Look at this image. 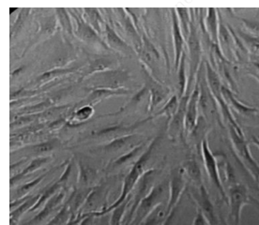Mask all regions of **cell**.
Returning a JSON list of instances; mask_svg holds the SVG:
<instances>
[{"label":"cell","mask_w":259,"mask_h":225,"mask_svg":"<svg viewBox=\"0 0 259 225\" xmlns=\"http://www.w3.org/2000/svg\"><path fill=\"white\" fill-rule=\"evenodd\" d=\"M202 152H203V157H204V161H205V166L207 168V174L209 175V178L211 179L215 187L220 192L222 197L227 201V193L225 192V189H224L222 181H221L217 161L215 160V157L208 148V145L206 140H204L202 144Z\"/></svg>","instance_id":"3"},{"label":"cell","mask_w":259,"mask_h":225,"mask_svg":"<svg viewBox=\"0 0 259 225\" xmlns=\"http://www.w3.org/2000/svg\"><path fill=\"white\" fill-rule=\"evenodd\" d=\"M254 60H256V61H259V57H257V58H256V59H254Z\"/></svg>","instance_id":"28"},{"label":"cell","mask_w":259,"mask_h":225,"mask_svg":"<svg viewBox=\"0 0 259 225\" xmlns=\"http://www.w3.org/2000/svg\"><path fill=\"white\" fill-rule=\"evenodd\" d=\"M109 65L110 64L105 59H97L93 64L91 65V71L88 73V75L94 73L95 71H104L105 69L109 67Z\"/></svg>","instance_id":"20"},{"label":"cell","mask_w":259,"mask_h":225,"mask_svg":"<svg viewBox=\"0 0 259 225\" xmlns=\"http://www.w3.org/2000/svg\"><path fill=\"white\" fill-rule=\"evenodd\" d=\"M179 84H180V97L182 99L185 94V89L187 88L186 85V72H185V54L183 53L181 63L179 66Z\"/></svg>","instance_id":"14"},{"label":"cell","mask_w":259,"mask_h":225,"mask_svg":"<svg viewBox=\"0 0 259 225\" xmlns=\"http://www.w3.org/2000/svg\"><path fill=\"white\" fill-rule=\"evenodd\" d=\"M172 20H173V37H174V48H175V68L176 71H178L182 55H183L184 36L182 34L180 20H179L178 13L176 12V9L172 10Z\"/></svg>","instance_id":"7"},{"label":"cell","mask_w":259,"mask_h":225,"mask_svg":"<svg viewBox=\"0 0 259 225\" xmlns=\"http://www.w3.org/2000/svg\"><path fill=\"white\" fill-rule=\"evenodd\" d=\"M252 143L254 146H256L259 148V136H253L252 137Z\"/></svg>","instance_id":"27"},{"label":"cell","mask_w":259,"mask_h":225,"mask_svg":"<svg viewBox=\"0 0 259 225\" xmlns=\"http://www.w3.org/2000/svg\"><path fill=\"white\" fill-rule=\"evenodd\" d=\"M41 178H42V176H41V177H39V178H38V179L35 180V181H33V182H31V183L27 184V185H26V186L23 187V188L20 190V193H26L27 190L31 189L30 187L35 186L36 184H38V183L39 182V180L41 179Z\"/></svg>","instance_id":"26"},{"label":"cell","mask_w":259,"mask_h":225,"mask_svg":"<svg viewBox=\"0 0 259 225\" xmlns=\"http://www.w3.org/2000/svg\"><path fill=\"white\" fill-rule=\"evenodd\" d=\"M199 80L196 81V84L194 90L191 94L189 100L187 112L185 116V127L187 130H192L194 129L196 120H197V112H198V105L200 101V86H199Z\"/></svg>","instance_id":"5"},{"label":"cell","mask_w":259,"mask_h":225,"mask_svg":"<svg viewBox=\"0 0 259 225\" xmlns=\"http://www.w3.org/2000/svg\"><path fill=\"white\" fill-rule=\"evenodd\" d=\"M176 12L179 14V20H180V25L182 28V34L184 38L188 39L189 35H190V28H191V22H192V15L191 12L188 9L185 8H178L176 9Z\"/></svg>","instance_id":"12"},{"label":"cell","mask_w":259,"mask_h":225,"mask_svg":"<svg viewBox=\"0 0 259 225\" xmlns=\"http://www.w3.org/2000/svg\"><path fill=\"white\" fill-rule=\"evenodd\" d=\"M182 190H183V181L181 177H175L172 180V185H171V200L169 203L168 209H170L171 206H174L177 201L179 199L180 195L182 194Z\"/></svg>","instance_id":"13"},{"label":"cell","mask_w":259,"mask_h":225,"mask_svg":"<svg viewBox=\"0 0 259 225\" xmlns=\"http://www.w3.org/2000/svg\"><path fill=\"white\" fill-rule=\"evenodd\" d=\"M47 161V159H38V160H35V161L31 162V164L26 168V170L23 172V174H29L33 172L34 170H36L37 168H39L42 163H45Z\"/></svg>","instance_id":"23"},{"label":"cell","mask_w":259,"mask_h":225,"mask_svg":"<svg viewBox=\"0 0 259 225\" xmlns=\"http://www.w3.org/2000/svg\"><path fill=\"white\" fill-rule=\"evenodd\" d=\"M204 26L207 30L208 37L213 44L219 45V33H220V21L218 10L214 8H208L207 14L204 18Z\"/></svg>","instance_id":"6"},{"label":"cell","mask_w":259,"mask_h":225,"mask_svg":"<svg viewBox=\"0 0 259 225\" xmlns=\"http://www.w3.org/2000/svg\"><path fill=\"white\" fill-rule=\"evenodd\" d=\"M51 148H52V145H50V144H41V145H38V146L34 147V151L41 153V152H46V151L50 150Z\"/></svg>","instance_id":"25"},{"label":"cell","mask_w":259,"mask_h":225,"mask_svg":"<svg viewBox=\"0 0 259 225\" xmlns=\"http://www.w3.org/2000/svg\"><path fill=\"white\" fill-rule=\"evenodd\" d=\"M76 70V68H67V69H56L54 71H47L46 73L41 74L37 80L40 81V82H44L46 80H50L52 78L57 77L59 75H62V74H67V73H70Z\"/></svg>","instance_id":"17"},{"label":"cell","mask_w":259,"mask_h":225,"mask_svg":"<svg viewBox=\"0 0 259 225\" xmlns=\"http://www.w3.org/2000/svg\"><path fill=\"white\" fill-rule=\"evenodd\" d=\"M133 136H125V137H121V138H118L117 140H115L114 142H112L109 145H107L105 148L107 150H110V151H115V150H118L120 148H123L124 146H126L130 140L132 139Z\"/></svg>","instance_id":"18"},{"label":"cell","mask_w":259,"mask_h":225,"mask_svg":"<svg viewBox=\"0 0 259 225\" xmlns=\"http://www.w3.org/2000/svg\"><path fill=\"white\" fill-rule=\"evenodd\" d=\"M154 144H155V143L153 142V143L151 144L149 149H148V151H147L145 154L143 155L142 158H141L139 161L136 162V165L134 166L129 175H128L127 178L125 179V184H124L123 191H122L121 197L119 198V200H117V203H116L114 206H112V208L116 207L117 205H120V204L123 202V200L125 199L126 195L129 193L130 191L132 190V188L136 184V181L139 178V176L141 175L143 171H144V168L146 166V163H147V161H148V160L149 159V156H150V153H151V150H152V148H153Z\"/></svg>","instance_id":"4"},{"label":"cell","mask_w":259,"mask_h":225,"mask_svg":"<svg viewBox=\"0 0 259 225\" xmlns=\"http://www.w3.org/2000/svg\"><path fill=\"white\" fill-rule=\"evenodd\" d=\"M93 113V108L91 106H84L83 108L78 110L75 113V117L78 120H84L85 118L90 117Z\"/></svg>","instance_id":"22"},{"label":"cell","mask_w":259,"mask_h":225,"mask_svg":"<svg viewBox=\"0 0 259 225\" xmlns=\"http://www.w3.org/2000/svg\"><path fill=\"white\" fill-rule=\"evenodd\" d=\"M57 12L59 13V20L61 22V25L64 26L65 29L68 32L71 34V30H72V26H71V21L69 18V15L66 13L64 9H57Z\"/></svg>","instance_id":"19"},{"label":"cell","mask_w":259,"mask_h":225,"mask_svg":"<svg viewBox=\"0 0 259 225\" xmlns=\"http://www.w3.org/2000/svg\"><path fill=\"white\" fill-rule=\"evenodd\" d=\"M229 130V136L231 139V144L234 148V151L238 156L244 167L246 168L247 171L252 174L253 179L258 182L259 180V166L254 161L253 156L250 152V148L248 143L245 141L244 136L240 135L236 129H234L232 126H228Z\"/></svg>","instance_id":"1"},{"label":"cell","mask_w":259,"mask_h":225,"mask_svg":"<svg viewBox=\"0 0 259 225\" xmlns=\"http://www.w3.org/2000/svg\"><path fill=\"white\" fill-rule=\"evenodd\" d=\"M84 13L85 15H88L89 17V21L91 23L92 26L94 27L95 30H97L98 33L101 32V22H102V18L101 15L98 12V10L95 9H84Z\"/></svg>","instance_id":"16"},{"label":"cell","mask_w":259,"mask_h":225,"mask_svg":"<svg viewBox=\"0 0 259 225\" xmlns=\"http://www.w3.org/2000/svg\"><path fill=\"white\" fill-rule=\"evenodd\" d=\"M222 93L223 96L225 98L226 102L227 104L231 107H233L234 109L236 110L237 112H239L240 114H243V115H251V114H254L257 112V109L254 107H251L248 106L246 104L240 102L235 95L233 92L229 88H227V86L223 85L222 86Z\"/></svg>","instance_id":"8"},{"label":"cell","mask_w":259,"mask_h":225,"mask_svg":"<svg viewBox=\"0 0 259 225\" xmlns=\"http://www.w3.org/2000/svg\"><path fill=\"white\" fill-rule=\"evenodd\" d=\"M105 35H106V39L111 47L120 51L132 50L129 45L127 44L123 39H120L116 31L108 25H105Z\"/></svg>","instance_id":"10"},{"label":"cell","mask_w":259,"mask_h":225,"mask_svg":"<svg viewBox=\"0 0 259 225\" xmlns=\"http://www.w3.org/2000/svg\"><path fill=\"white\" fill-rule=\"evenodd\" d=\"M227 201L230 207V218L234 225H240L241 210L244 206L254 202L246 187L240 183L229 186Z\"/></svg>","instance_id":"2"},{"label":"cell","mask_w":259,"mask_h":225,"mask_svg":"<svg viewBox=\"0 0 259 225\" xmlns=\"http://www.w3.org/2000/svg\"><path fill=\"white\" fill-rule=\"evenodd\" d=\"M142 148V147H139V148H135L131 153H129L128 155H126V156H124V157H122L119 161H117V162H116V164L117 165H118V164H121V163H124L125 161H129V160H131L132 158H134L135 156H136V154H137V152L140 150Z\"/></svg>","instance_id":"24"},{"label":"cell","mask_w":259,"mask_h":225,"mask_svg":"<svg viewBox=\"0 0 259 225\" xmlns=\"http://www.w3.org/2000/svg\"><path fill=\"white\" fill-rule=\"evenodd\" d=\"M179 105H180V103L178 101V98L177 96H173L169 100L168 103L165 104V106L162 108V111L158 115H166L168 118H171L175 116L178 108H179Z\"/></svg>","instance_id":"15"},{"label":"cell","mask_w":259,"mask_h":225,"mask_svg":"<svg viewBox=\"0 0 259 225\" xmlns=\"http://www.w3.org/2000/svg\"><path fill=\"white\" fill-rule=\"evenodd\" d=\"M149 94H150V100H149V110H153L157 104L163 101V99L167 96L168 89L161 84H158L157 82H153V84L149 87Z\"/></svg>","instance_id":"9"},{"label":"cell","mask_w":259,"mask_h":225,"mask_svg":"<svg viewBox=\"0 0 259 225\" xmlns=\"http://www.w3.org/2000/svg\"><path fill=\"white\" fill-rule=\"evenodd\" d=\"M90 96L88 97V101L90 102H97L107 97L114 96V95H123L128 94V91L125 89H110V88H93L91 89Z\"/></svg>","instance_id":"11"},{"label":"cell","mask_w":259,"mask_h":225,"mask_svg":"<svg viewBox=\"0 0 259 225\" xmlns=\"http://www.w3.org/2000/svg\"><path fill=\"white\" fill-rule=\"evenodd\" d=\"M187 172L188 174L194 178L195 181H200L201 174L199 171V168L197 166V164L194 161H190L187 165Z\"/></svg>","instance_id":"21"}]
</instances>
